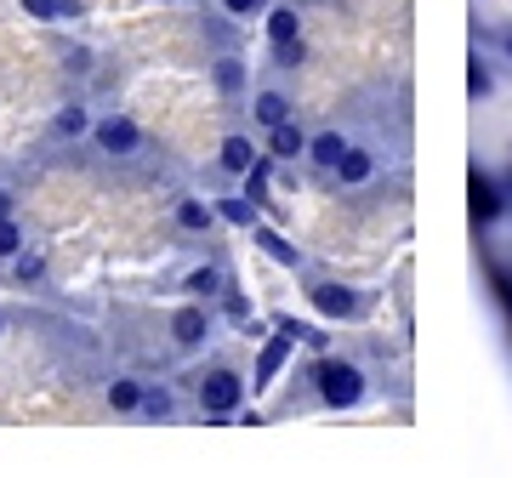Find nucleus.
Wrapping results in <instances>:
<instances>
[{"label": "nucleus", "mask_w": 512, "mask_h": 478, "mask_svg": "<svg viewBox=\"0 0 512 478\" xmlns=\"http://www.w3.org/2000/svg\"><path fill=\"white\" fill-rule=\"evenodd\" d=\"M313 382H319V399L336 410H353L359 399H365V376L353 365H342V359H325V365L313 370Z\"/></svg>", "instance_id": "obj_1"}, {"label": "nucleus", "mask_w": 512, "mask_h": 478, "mask_svg": "<svg viewBox=\"0 0 512 478\" xmlns=\"http://www.w3.org/2000/svg\"><path fill=\"white\" fill-rule=\"evenodd\" d=\"M239 399H245V382H239L234 370H211L200 382V405L211 410V416H228V410H239Z\"/></svg>", "instance_id": "obj_2"}, {"label": "nucleus", "mask_w": 512, "mask_h": 478, "mask_svg": "<svg viewBox=\"0 0 512 478\" xmlns=\"http://www.w3.org/2000/svg\"><path fill=\"white\" fill-rule=\"evenodd\" d=\"M296 342H308V331H302V325H285V331H279L274 342L262 348V359H256V382H251V387H268V382H274L279 365H285V353H291Z\"/></svg>", "instance_id": "obj_3"}, {"label": "nucleus", "mask_w": 512, "mask_h": 478, "mask_svg": "<svg viewBox=\"0 0 512 478\" xmlns=\"http://www.w3.org/2000/svg\"><path fill=\"white\" fill-rule=\"evenodd\" d=\"M467 200H473V222H478V228H490V222L501 217V211H507V200H501V188H495L490 177H484V171L473 177V188H467Z\"/></svg>", "instance_id": "obj_4"}, {"label": "nucleus", "mask_w": 512, "mask_h": 478, "mask_svg": "<svg viewBox=\"0 0 512 478\" xmlns=\"http://www.w3.org/2000/svg\"><path fill=\"white\" fill-rule=\"evenodd\" d=\"M97 143L109 148V154H131V148H137V126L120 120V114H109V120L97 126Z\"/></svg>", "instance_id": "obj_5"}, {"label": "nucleus", "mask_w": 512, "mask_h": 478, "mask_svg": "<svg viewBox=\"0 0 512 478\" xmlns=\"http://www.w3.org/2000/svg\"><path fill=\"white\" fill-rule=\"evenodd\" d=\"M313 302H319V313H330V319H348V313H359V296L342 291V285H319V291H313Z\"/></svg>", "instance_id": "obj_6"}, {"label": "nucleus", "mask_w": 512, "mask_h": 478, "mask_svg": "<svg viewBox=\"0 0 512 478\" xmlns=\"http://www.w3.org/2000/svg\"><path fill=\"white\" fill-rule=\"evenodd\" d=\"M268 40H274V46H296V40H302V18H296L291 6H274V12H268Z\"/></svg>", "instance_id": "obj_7"}, {"label": "nucleus", "mask_w": 512, "mask_h": 478, "mask_svg": "<svg viewBox=\"0 0 512 478\" xmlns=\"http://www.w3.org/2000/svg\"><path fill=\"white\" fill-rule=\"evenodd\" d=\"M23 12L40 23H63V18H80V0H23Z\"/></svg>", "instance_id": "obj_8"}, {"label": "nucleus", "mask_w": 512, "mask_h": 478, "mask_svg": "<svg viewBox=\"0 0 512 478\" xmlns=\"http://www.w3.org/2000/svg\"><path fill=\"white\" fill-rule=\"evenodd\" d=\"M308 154H313V160H319L325 171H336V166H342V154H348V143H342L336 131H319V137L308 143Z\"/></svg>", "instance_id": "obj_9"}, {"label": "nucleus", "mask_w": 512, "mask_h": 478, "mask_svg": "<svg viewBox=\"0 0 512 478\" xmlns=\"http://www.w3.org/2000/svg\"><path fill=\"white\" fill-rule=\"evenodd\" d=\"M171 336H177L183 348H194V342H205V313H200V308H183L177 319H171Z\"/></svg>", "instance_id": "obj_10"}, {"label": "nucleus", "mask_w": 512, "mask_h": 478, "mask_svg": "<svg viewBox=\"0 0 512 478\" xmlns=\"http://www.w3.org/2000/svg\"><path fill=\"white\" fill-rule=\"evenodd\" d=\"M268 148H274L279 160H296V154H308V137L285 120V126H274V137H268Z\"/></svg>", "instance_id": "obj_11"}, {"label": "nucleus", "mask_w": 512, "mask_h": 478, "mask_svg": "<svg viewBox=\"0 0 512 478\" xmlns=\"http://www.w3.org/2000/svg\"><path fill=\"white\" fill-rule=\"evenodd\" d=\"M256 160H262V154L251 148V137H228V143H222V166L228 171H251Z\"/></svg>", "instance_id": "obj_12"}, {"label": "nucleus", "mask_w": 512, "mask_h": 478, "mask_svg": "<svg viewBox=\"0 0 512 478\" xmlns=\"http://www.w3.org/2000/svg\"><path fill=\"white\" fill-rule=\"evenodd\" d=\"M370 171H376V160H370L365 148H348L342 166H336V177H342V183H370Z\"/></svg>", "instance_id": "obj_13"}, {"label": "nucleus", "mask_w": 512, "mask_h": 478, "mask_svg": "<svg viewBox=\"0 0 512 478\" xmlns=\"http://www.w3.org/2000/svg\"><path fill=\"white\" fill-rule=\"evenodd\" d=\"M256 120H262L268 131L285 126V120H291V103H285L279 92H262V97H256Z\"/></svg>", "instance_id": "obj_14"}, {"label": "nucleus", "mask_w": 512, "mask_h": 478, "mask_svg": "<svg viewBox=\"0 0 512 478\" xmlns=\"http://www.w3.org/2000/svg\"><path fill=\"white\" fill-rule=\"evenodd\" d=\"M256 245H262V251H268L274 262H296V245H285L274 228H256Z\"/></svg>", "instance_id": "obj_15"}, {"label": "nucleus", "mask_w": 512, "mask_h": 478, "mask_svg": "<svg viewBox=\"0 0 512 478\" xmlns=\"http://www.w3.org/2000/svg\"><path fill=\"white\" fill-rule=\"evenodd\" d=\"M109 405L114 410H137V405H143V387H137V382H114L109 387Z\"/></svg>", "instance_id": "obj_16"}, {"label": "nucleus", "mask_w": 512, "mask_h": 478, "mask_svg": "<svg viewBox=\"0 0 512 478\" xmlns=\"http://www.w3.org/2000/svg\"><path fill=\"white\" fill-rule=\"evenodd\" d=\"M490 86H495V80H490V63H484V57H473V69H467V92H473V97H490Z\"/></svg>", "instance_id": "obj_17"}, {"label": "nucleus", "mask_w": 512, "mask_h": 478, "mask_svg": "<svg viewBox=\"0 0 512 478\" xmlns=\"http://www.w3.org/2000/svg\"><path fill=\"white\" fill-rule=\"evenodd\" d=\"M217 86H222V92H239V86H245V69H239L234 57H222V63H217Z\"/></svg>", "instance_id": "obj_18"}, {"label": "nucleus", "mask_w": 512, "mask_h": 478, "mask_svg": "<svg viewBox=\"0 0 512 478\" xmlns=\"http://www.w3.org/2000/svg\"><path fill=\"white\" fill-rule=\"evenodd\" d=\"M222 217L239 222V228H251V222H256V205H251V200H222Z\"/></svg>", "instance_id": "obj_19"}, {"label": "nucleus", "mask_w": 512, "mask_h": 478, "mask_svg": "<svg viewBox=\"0 0 512 478\" xmlns=\"http://www.w3.org/2000/svg\"><path fill=\"white\" fill-rule=\"evenodd\" d=\"M177 222H183V228H205V222H211V211H205L200 200H183V211H177Z\"/></svg>", "instance_id": "obj_20"}, {"label": "nucleus", "mask_w": 512, "mask_h": 478, "mask_svg": "<svg viewBox=\"0 0 512 478\" xmlns=\"http://www.w3.org/2000/svg\"><path fill=\"white\" fill-rule=\"evenodd\" d=\"M143 410L154 416V422H160V416H171V393H165V387H154V393H143Z\"/></svg>", "instance_id": "obj_21"}, {"label": "nucleus", "mask_w": 512, "mask_h": 478, "mask_svg": "<svg viewBox=\"0 0 512 478\" xmlns=\"http://www.w3.org/2000/svg\"><path fill=\"white\" fill-rule=\"evenodd\" d=\"M18 251H23V234H18L6 217H0V257H18Z\"/></svg>", "instance_id": "obj_22"}, {"label": "nucleus", "mask_w": 512, "mask_h": 478, "mask_svg": "<svg viewBox=\"0 0 512 478\" xmlns=\"http://www.w3.org/2000/svg\"><path fill=\"white\" fill-rule=\"evenodd\" d=\"M57 131H63V137H80V131H86V114H80V109H63V114H57Z\"/></svg>", "instance_id": "obj_23"}, {"label": "nucleus", "mask_w": 512, "mask_h": 478, "mask_svg": "<svg viewBox=\"0 0 512 478\" xmlns=\"http://www.w3.org/2000/svg\"><path fill=\"white\" fill-rule=\"evenodd\" d=\"M188 291H217V268H200V274H188Z\"/></svg>", "instance_id": "obj_24"}, {"label": "nucleus", "mask_w": 512, "mask_h": 478, "mask_svg": "<svg viewBox=\"0 0 512 478\" xmlns=\"http://www.w3.org/2000/svg\"><path fill=\"white\" fill-rule=\"evenodd\" d=\"M279 52V63H285V69H296V63H302V40H296V46H274Z\"/></svg>", "instance_id": "obj_25"}, {"label": "nucleus", "mask_w": 512, "mask_h": 478, "mask_svg": "<svg viewBox=\"0 0 512 478\" xmlns=\"http://www.w3.org/2000/svg\"><path fill=\"white\" fill-rule=\"evenodd\" d=\"M222 6H228V12H234V18H251L256 6H262V0H222Z\"/></svg>", "instance_id": "obj_26"}, {"label": "nucleus", "mask_w": 512, "mask_h": 478, "mask_svg": "<svg viewBox=\"0 0 512 478\" xmlns=\"http://www.w3.org/2000/svg\"><path fill=\"white\" fill-rule=\"evenodd\" d=\"M6 211H12V194H0V217H6Z\"/></svg>", "instance_id": "obj_27"}, {"label": "nucleus", "mask_w": 512, "mask_h": 478, "mask_svg": "<svg viewBox=\"0 0 512 478\" xmlns=\"http://www.w3.org/2000/svg\"><path fill=\"white\" fill-rule=\"evenodd\" d=\"M507 57H512V35H507Z\"/></svg>", "instance_id": "obj_28"}]
</instances>
